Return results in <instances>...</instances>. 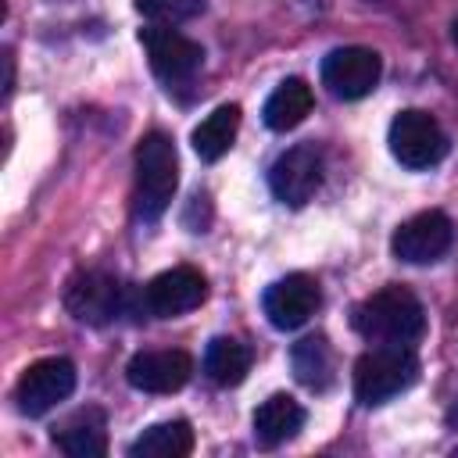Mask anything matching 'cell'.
I'll return each instance as SVG.
<instances>
[{
	"mask_svg": "<svg viewBox=\"0 0 458 458\" xmlns=\"http://www.w3.org/2000/svg\"><path fill=\"white\" fill-rule=\"evenodd\" d=\"M351 326H354V333H361L372 344H404V347H411L426 333V308L408 286L390 283V286L369 293L351 311Z\"/></svg>",
	"mask_w": 458,
	"mask_h": 458,
	"instance_id": "1",
	"label": "cell"
},
{
	"mask_svg": "<svg viewBox=\"0 0 458 458\" xmlns=\"http://www.w3.org/2000/svg\"><path fill=\"white\" fill-rule=\"evenodd\" d=\"M179 186V154L168 132L154 129L136 143V215L154 222L168 211Z\"/></svg>",
	"mask_w": 458,
	"mask_h": 458,
	"instance_id": "2",
	"label": "cell"
},
{
	"mask_svg": "<svg viewBox=\"0 0 458 458\" xmlns=\"http://www.w3.org/2000/svg\"><path fill=\"white\" fill-rule=\"evenodd\" d=\"M415 379H419V358L404 344H379L354 361V397L369 408L404 394Z\"/></svg>",
	"mask_w": 458,
	"mask_h": 458,
	"instance_id": "3",
	"label": "cell"
},
{
	"mask_svg": "<svg viewBox=\"0 0 458 458\" xmlns=\"http://www.w3.org/2000/svg\"><path fill=\"white\" fill-rule=\"evenodd\" d=\"M386 143H390V154L404 168H415V172L440 165L444 154H447V136H444L440 122L429 111H422V107L397 111L394 122H390Z\"/></svg>",
	"mask_w": 458,
	"mask_h": 458,
	"instance_id": "4",
	"label": "cell"
},
{
	"mask_svg": "<svg viewBox=\"0 0 458 458\" xmlns=\"http://www.w3.org/2000/svg\"><path fill=\"white\" fill-rule=\"evenodd\" d=\"M140 43L147 50V61H150V72L175 86V82H190L200 68H204V47L190 36H182L179 29L172 25H147L140 29Z\"/></svg>",
	"mask_w": 458,
	"mask_h": 458,
	"instance_id": "5",
	"label": "cell"
},
{
	"mask_svg": "<svg viewBox=\"0 0 458 458\" xmlns=\"http://www.w3.org/2000/svg\"><path fill=\"white\" fill-rule=\"evenodd\" d=\"M318 75L336 100H361L379 86L383 57L369 47H336L322 57Z\"/></svg>",
	"mask_w": 458,
	"mask_h": 458,
	"instance_id": "6",
	"label": "cell"
},
{
	"mask_svg": "<svg viewBox=\"0 0 458 458\" xmlns=\"http://www.w3.org/2000/svg\"><path fill=\"white\" fill-rule=\"evenodd\" d=\"M72 390H75V365L68 358H39L21 372L14 386V401L21 415L39 419L50 408H57Z\"/></svg>",
	"mask_w": 458,
	"mask_h": 458,
	"instance_id": "7",
	"label": "cell"
},
{
	"mask_svg": "<svg viewBox=\"0 0 458 458\" xmlns=\"http://www.w3.org/2000/svg\"><path fill=\"white\" fill-rule=\"evenodd\" d=\"M268 186H272V197L290 204V208H304L315 190L322 186V154L315 143H297V147H286L272 168H268Z\"/></svg>",
	"mask_w": 458,
	"mask_h": 458,
	"instance_id": "8",
	"label": "cell"
},
{
	"mask_svg": "<svg viewBox=\"0 0 458 458\" xmlns=\"http://www.w3.org/2000/svg\"><path fill=\"white\" fill-rule=\"evenodd\" d=\"M454 240V225L444 211H419L411 215L408 222H401L390 236V250L397 261H408V265H429L437 258L447 254Z\"/></svg>",
	"mask_w": 458,
	"mask_h": 458,
	"instance_id": "9",
	"label": "cell"
},
{
	"mask_svg": "<svg viewBox=\"0 0 458 458\" xmlns=\"http://www.w3.org/2000/svg\"><path fill=\"white\" fill-rule=\"evenodd\" d=\"M122 293L125 290L118 286L114 276L89 268V272H79V276L68 279V286H64V308L82 326H107L122 311Z\"/></svg>",
	"mask_w": 458,
	"mask_h": 458,
	"instance_id": "10",
	"label": "cell"
},
{
	"mask_svg": "<svg viewBox=\"0 0 458 458\" xmlns=\"http://www.w3.org/2000/svg\"><path fill=\"white\" fill-rule=\"evenodd\" d=\"M208 297V279L190 268V265H175L168 272H157L147 286H143V308L154 318H175L186 315L193 308H200Z\"/></svg>",
	"mask_w": 458,
	"mask_h": 458,
	"instance_id": "11",
	"label": "cell"
},
{
	"mask_svg": "<svg viewBox=\"0 0 458 458\" xmlns=\"http://www.w3.org/2000/svg\"><path fill=\"white\" fill-rule=\"evenodd\" d=\"M318 304H322V290L308 272H290V276L276 279L261 297V308H265V315L276 329L304 326L315 315Z\"/></svg>",
	"mask_w": 458,
	"mask_h": 458,
	"instance_id": "12",
	"label": "cell"
},
{
	"mask_svg": "<svg viewBox=\"0 0 458 458\" xmlns=\"http://www.w3.org/2000/svg\"><path fill=\"white\" fill-rule=\"evenodd\" d=\"M193 376V358L186 351H140L129 358L125 365V379L129 386L143 390V394H175L190 383Z\"/></svg>",
	"mask_w": 458,
	"mask_h": 458,
	"instance_id": "13",
	"label": "cell"
},
{
	"mask_svg": "<svg viewBox=\"0 0 458 458\" xmlns=\"http://www.w3.org/2000/svg\"><path fill=\"white\" fill-rule=\"evenodd\" d=\"M54 444L72 458H104L107 454V415L93 404L72 411L54 426Z\"/></svg>",
	"mask_w": 458,
	"mask_h": 458,
	"instance_id": "14",
	"label": "cell"
},
{
	"mask_svg": "<svg viewBox=\"0 0 458 458\" xmlns=\"http://www.w3.org/2000/svg\"><path fill=\"white\" fill-rule=\"evenodd\" d=\"M304 419H308L304 408L290 394H272L254 408V419H250L254 422V440L261 447H279V444H286L301 433Z\"/></svg>",
	"mask_w": 458,
	"mask_h": 458,
	"instance_id": "15",
	"label": "cell"
},
{
	"mask_svg": "<svg viewBox=\"0 0 458 458\" xmlns=\"http://www.w3.org/2000/svg\"><path fill=\"white\" fill-rule=\"evenodd\" d=\"M311 104H315V97H311V86L304 79H283L268 93L261 118L272 132H286V129H297L311 114Z\"/></svg>",
	"mask_w": 458,
	"mask_h": 458,
	"instance_id": "16",
	"label": "cell"
},
{
	"mask_svg": "<svg viewBox=\"0 0 458 458\" xmlns=\"http://www.w3.org/2000/svg\"><path fill=\"white\" fill-rule=\"evenodd\" d=\"M236 132H240V107H236V104H222V107H215V111L193 129L190 143H193V150H197L200 161H218V157L229 154Z\"/></svg>",
	"mask_w": 458,
	"mask_h": 458,
	"instance_id": "17",
	"label": "cell"
},
{
	"mask_svg": "<svg viewBox=\"0 0 458 458\" xmlns=\"http://www.w3.org/2000/svg\"><path fill=\"white\" fill-rule=\"evenodd\" d=\"M250 347L236 336H215L204 351V372L218 386H240L250 372Z\"/></svg>",
	"mask_w": 458,
	"mask_h": 458,
	"instance_id": "18",
	"label": "cell"
},
{
	"mask_svg": "<svg viewBox=\"0 0 458 458\" xmlns=\"http://www.w3.org/2000/svg\"><path fill=\"white\" fill-rule=\"evenodd\" d=\"M190 451H193V429L182 419L157 422V426L143 429L129 444V454L132 458H186Z\"/></svg>",
	"mask_w": 458,
	"mask_h": 458,
	"instance_id": "19",
	"label": "cell"
},
{
	"mask_svg": "<svg viewBox=\"0 0 458 458\" xmlns=\"http://www.w3.org/2000/svg\"><path fill=\"white\" fill-rule=\"evenodd\" d=\"M290 365H293V376L308 390H326L333 383V347H329V340L322 333L297 340L293 351H290Z\"/></svg>",
	"mask_w": 458,
	"mask_h": 458,
	"instance_id": "20",
	"label": "cell"
},
{
	"mask_svg": "<svg viewBox=\"0 0 458 458\" xmlns=\"http://www.w3.org/2000/svg\"><path fill=\"white\" fill-rule=\"evenodd\" d=\"M136 11L154 25H179L204 11V0H136Z\"/></svg>",
	"mask_w": 458,
	"mask_h": 458,
	"instance_id": "21",
	"label": "cell"
},
{
	"mask_svg": "<svg viewBox=\"0 0 458 458\" xmlns=\"http://www.w3.org/2000/svg\"><path fill=\"white\" fill-rule=\"evenodd\" d=\"M4 68H7V75H4V93H11V86H14V57H11V50H4Z\"/></svg>",
	"mask_w": 458,
	"mask_h": 458,
	"instance_id": "22",
	"label": "cell"
},
{
	"mask_svg": "<svg viewBox=\"0 0 458 458\" xmlns=\"http://www.w3.org/2000/svg\"><path fill=\"white\" fill-rule=\"evenodd\" d=\"M447 422H451V426H458V401H454V408L447 411Z\"/></svg>",
	"mask_w": 458,
	"mask_h": 458,
	"instance_id": "23",
	"label": "cell"
},
{
	"mask_svg": "<svg viewBox=\"0 0 458 458\" xmlns=\"http://www.w3.org/2000/svg\"><path fill=\"white\" fill-rule=\"evenodd\" d=\"M451 39H454V47H458V18H454V25H451Z\"/></svg>",
	"mask_w": 458,
	"mask_h": 458,
	"instance_id": "24",
	"label": "cell"
}]
</instances>
